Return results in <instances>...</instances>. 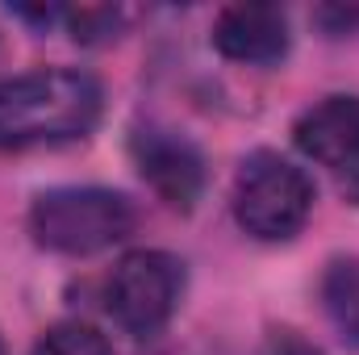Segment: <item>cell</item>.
I'll return each instance as SVG.
<instances>
[{
	"mask_svg": "<svg viewBox=\"0 0 359 355\" xmlns=\"http://www.w3.org/2000/svg\"><path fill=\"white\" fill-rule=\"evenodd\" d=\"M322 301H326V314H330L334 330L343 335V343L359 347V255L330 264L326 280H322Z\"/></svg>",
	"mask_w": 359,
	"mask_h": 355,
	"instance_id": "8",
	"label": "cell"
},
{
	"mask_svg": "<svg viewBox=\"0 0 359 355\" xmlns=\"http://www.w3.org/2000/svg\"><path fill=\"white\" fill-rule=\"evenodd\" d=\"M343 188H347V192H351V196L359 201V168H355V172H347V176H343Z\"/></svg>",
	"mask_w": 359,
	"mask_h": 355,
	"instance_id": "12",
	"label": "cell"
},
{
	"mask_svg": "<svg viewBox=\"0 0 359 355\" xmlns=\"http://www.w3.org/2000/svg\"><path fill=\"white\" fill-rule=\"evenodd\" d=\"M126 8H113V4H88V8H63V21H67V29H72V38L76 42H109V38H117L121 34V25H126Z\"/></svg>",
	"mask_w": 359,
	"mask_h": 355,
	"instance_id": "10",
	"label": "cell"
},
{
	"mask_svg": "<svg viewBox=\"0 0 359 355\" xmlns=\"http://www.w3.org/2000/svg\"><path fill=\"white\" fill-rule=\"evenodd\" d=\"M100 121V84L88 72L42 67L0 84V151L84 138Z\"/></svg>",
	"mask_w": 359,
	"mask_h": 355,
	"instance_id": "1",
	"label": "cell"
},
{
	"mask_svg": "<svg viewBox=\"0 0 359 355\" xmlns=\"http://www.w3.org/2000/svg\"><path fill=\"white\" fill-rule=\"evenodd\" d=\"M134 205L113 188H50L29 209L38 247L59 255H96L134 230Z\"/></svg>",
	"mask_w": 359,
	"mask_h": 355,
	"instance_id": "2",
	"label": "cell"
},
{
	"mask_svg": "<svg viewBox=\"0 0 359 355\" xmlns=\"http://www.w3.org/2000/svg\"><path fill=\"white\" fill-rule=\"evenodd\" d=\"M297 147L322 163L339 168L343 176L359 168V96H326L313 109H305L292 126Z\"/></svg>",
	"mask_w": 359,
	"mask_h": 355,
	"instance_id": "6",
	"label": "cell"
},
{
	"mask_svg": "<svg viewBox=\"0 0 359 355\" xmlns=\"http://www.w3.org/2000/svg\"><path fill=\"white\" fill-rule=\"evenodd\" d=\"M134 163L142 180L172 205V209H192L201 188H205V163L201 151L172 130H138L134 142Z\"/></svg>",
	"mask_w": 359,
	"mask_h": 355,
	"instance_id": "5",
	"label": "cell"
},
{
	"mask_svg": "<svg viewBox=\"0 0 359 355\" xmlns=\"http://www.w3.org/2000/svg\"><path fill=\"white\" fill-rule=\"evenodd\" d=\"M184 264L168 251H134L109 276V314L130 335H155L180 305Z\"/></svg>",
	"mask_w": 359,
	"mask_h": 355,
	"instance_id": "4",
	"label": "cell"
},
{
	"mask_svg": "<svg viewBox=\"0 0 359 355\" xmlns=\"http://www.w3.org/2000/svg\"><path fill=\"white\" fill-rule=\"evenodd\" d=\"M34 355H113V347L88 322H59L38 339Z\"/></svg>",
	"mask_w": 359,
	"mask_h": 355,
	"instance_id": "9",
	"label": "cell"
},
{
	"mask_svg": "<svg viewBox=\"0 0 359 355\" xmlns=\"http://www.w3.org/2000/svg\"><path fill=\"white\" fill-rule=\"evenodd\" d=\"M213 46L234 63H276L288 55V17L276 4H230L213 25Z\"/></svg>",
	"mask_w": 359,
	"mask_h": 355,
	"instance_id": "7",
	"label": "cell"
},
{
	"mask_svg": "<svg viewBox=\"0 0 359 355\" xmlns=\"http://www.w3.org/2000/svg\"><path fill=\"white\" fill-rule=\"evenodd\" d=\"M313 209V184L309 176L280 159L276 151H255L243 159L234 176V217L247 234L264 243L292 239Z\"/></svg>",
	"mask_w": 359,
	"mask_h": 355,
	"instance_id": "3",
	"label": "cell"
},
{
	"mask_svg": "<svg viewBox=\"0 0 359 355\" xmlns=\"http://www.w3.org/2000/svg\"><path fill=\"white\" fill-rule=\"evenodd\" d=\"M0 355H4V343H0Z\"/></svg>",
	"mask_w": 359,
	"mask_h": 355,
	"instance_id": "13",
	"label": "cell"
},
{
	"mask_svg": "<svg viewBox=\"0 0 359 355\" xmlns=\"http://www.w3.org/2000/svg\"><path fill=\"white\" fill-rule=\"evenodd\" d=\"M264 355H322L305 335H297V330H271L268 335V347H264Z\"/></svg>",
	"mask_w": 359,
	"mask_h": 355,
	"instance_id": "11",
	"label": "cell"
}]
</instances>
